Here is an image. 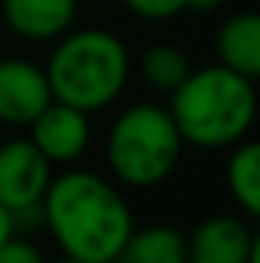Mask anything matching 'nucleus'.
Returning <instances> with one entry per match:
<instances>
[{"label":"nucleus","instance_id":"18","mask_svg":"<svg viewBox=\"0 0 260 263\" xmlns=\"http://www.w3.org/2000/svg\"><path fill=\"white\" fill-rule=\"evenodd\" d=\"M59 263H80V260H67V257H65V260H59Z\"/></svg>","mask_w":260,"mask_h":263},{"label":"nucleus","instance_id":"16","mask_svg":"<svg viewBox=\"0 0 260 263\" xmlns=\"http://www.w3.org/2000/svg\"><path fill=\"white\" fill-rule=\"evenodd\" d=\"M9 236H15V214L0 205V245H3Z\"/></svg>","mask_w":260,"mask_h":263},{"label":"nucleus","instance_id":"2","mask_svg":"<svg viewBox=\"0 0 260 263\" xmlns=\"http://www.w3.org/2000/svg\"><path fill=\"white\" fill-rule=\"evenodd\" d=\"M169 114L181 132L184 144L202 150L233 147L254 126L257 89L251 77H242L224 65L199 67L178 83Z\"/></svg>","mask_w":260,"mask_h":263},{"label":"nucleus","instance_id":"3","mask_svg":"<svg viewBox=\"0 0 260 263\" xmlns=\"http://www.w3.org/2000/svg\"><path fill=\"white\" fill-rule=\"evenodd\" d=\"M46 80L55 101H65L83 114L110 107L132 73L126 43L107 28L65 31L46 62Z\"/></svg>","mask_w":260,"mask_h":263},{"label":"nucleus","instance_id":"6","mask_svg":"<svg viewBox=\"0 0 260 263\" xmlns=\"http://www.w3.org/2000/svg\"><path fill=\"white\" fill-rule=\"evenodd\" d=\"M52 89L46 70L28 59H0V123L3 126H31L46 104Z\"/></svg>","mask_w":260,"mask_h":263},{"label":"nucleus","instance_id":"15","mask_svg":"<svg viewBox=\"0 0 260 263\" xmlns=\"http://www.w3.org/2000/svg\"><path fill=\"white\" fill-rule=\"evenodd\" d=\"M0 263H43V257H40V251H37L28 239L9 236V239L0 245Z\"/></svg>","mask_w":260,"mask_h":263},{"label":"nucleus","instance_id":"8","mask_svg":"<svg viewBox=\"0 0 260 263\" xmlns=\"http://www.w3.org/2000/svg\"><path fill=\"white\" fill-rule=\"evenodd\" d=\"M31 129V144L52 162V165H70L77 162L89 141H92V123L89 114L70 107L65 101H49L46 110L28 126Z\"/></svg>","mask_w":260,"mask_h":263},{"label":"nucleus","instance_id":"11","mask_svg":"<svg viewBox=\"0 0 260 263\" xmlns=\"http://www.w3.org/2000/svg\"><path fill=\"white\" fill-rule=\"evenodd\" d=\"M117 263H187V236L172 223L132 230Z\"/></svg>","mask_w":260,"mask_h":263},{"label":"nucleus","instance_id":"5","mask_svg":"<svg viewBox=\"0 0 260 263\" xmlns=\"http://www.w3.org/2000/svg\"><path fill=\"white\" fill-rule=\"evenodd\" d=\"M52 181V162L31 144V138H9L0 144V205L15 214L40 208Z\"/></svg>","mask_w":260,"mask_h":263},{"label":"nucleus","instance_id":"4","mask_svg":"<svg viewBox=\"0 0 260 263\" xmlns=\"http://www.w3.org/2000/svg\"><path fill=\"white\" fill-rule=\"evenodd\" d=\"M184 150V138L169 107L144 101L126 107L107 132V165L126 187L150 190L162 184Z\"/></svg>","mask_w":260,"mask_h":263},{"label":"nucleus","instance_id":"17","mask_svg":"<svg viewBox=\"0 0 260 263\" xmlns=\"http://www.w3.org/2000/svg\"><path fill=\"white\" fill-rule=\"evenodd\" d=\"M220 0H190V9H199V12H205V9H214Z\"/></svg>","mask_w":260,"mask_h":263},{"label":"nucleus","instance_id":"1","mask_svg":"<svg viewBox=\"0 0 260 263\" xmlns=\"http://www.w3.org/2000/svg\"><path fill=\"white\" fill-rule=\"evenodd\" d=\"M37 211L65 257L80 263H117L135 230V217L123 193L86 168H65L62 175H52Z\"/></svg>","mask_w":260,"mask_h":263},{"label":"nucleus","instance_id":"14","mask_svg":"<svg viewBox=\"0 0 260 263\" xmlns=\"http://www.w3.org/2000/svg\"><path fill=\"white\" fill-rule=\"evenodd\" d=\"M123 6L147 22H169L190 9V0H123Z\"/></svg>","mask_w":260,"mask_h":263},{"label":"nucleus","instance_id":"9","mask_svg":"<svg viewBox=\"0 0 260 263\" xmlns=\"http://www.w3.org/2000/svg\"><path fill=\"white\" fill-rule=\"evenodd\" d=\"M0 12L12 34L46 43L70 31L77 18V0H0Z\"/></svg>","mask_w":260,"mask_h":263},{"label":"nucleus","instance_id":"10","mask_svg":"<svg viewBox=\"0 0 260 263\" xmlns=\"http://www.w3.org/2000/svg\"><path fill=\"white\" fill-rule=\"evenodd\" d=\"M217 65L242 77H260V18L254 12L230 15L217 28Z\"/></svg>","mask_w":260,"mask_h":263},{"label":"nucleus","instance_id":"7","mask_svg":"<svg viewBox=\"0 0 260 263\" xmlns=\"http://www.w3.org/2000/svg\"><path fill=\"white\" fill-rule=\"evenodd\" d=\"M254 230L233 214L205 217L187 239V263H257Z\"/></svg>","mask_w":260,"mask_h":263},{"label":"nucleus","instance_id":"12","mask_svg":"<svg viewBox=\"0 0 260 263\" xmlns=\"http://www.w3.org/2000/svg\"><path fill=\"white\" fill-rule=\"evenodd\" d=\"M227 187L233 199L242 205L245 214H260V144L257 141H239L233 144V153L227 159Z\"/></svg>","mask_w":260,"mask_h":263},{"label":"nucleus","instance_id":"13","mask_svg":"<svg viewBox=\"0 0 260 263\" xmlns=\"http://www.w3.org/2000/svg\"><path fill=\"white\" fill-rule=\"evenodd\" d=\"M190 73V59L172 43H153L141 55V77L156 92H175L178 83Z\"/></svg>","mask_w":260,"mask_h":263}]
</instances>
